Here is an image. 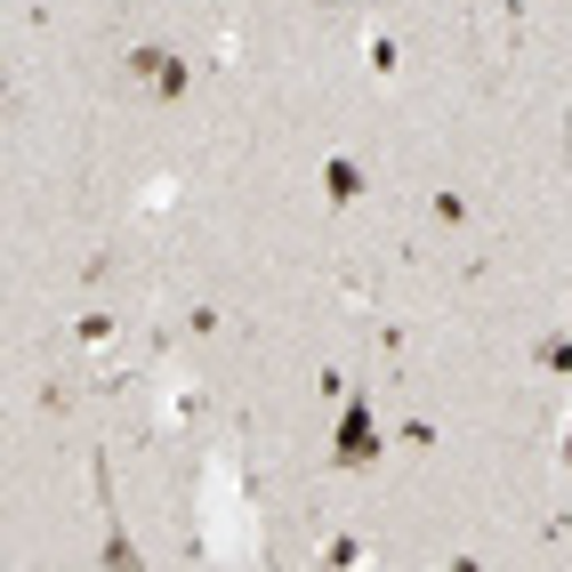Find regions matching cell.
<instances>
[{"label": "cell", "mask_w": 572, "mask_h": 572, "mask_svg": "<svg viewBox=\"0 0 572 572\" xmlns=\"http://www.w3.org/2000/svg\"><path fill=\"white\" fill-rule=\"evenodd\" d=\"M379 412H372V395H347V420H339V444H331V460L339 467H372L379 460Z\"/></svg>", "instance_id": "obj_1"}, {"label": "cell", "mask_w": 572, "mask_h": 572, "mask_svg": "<svg viewBox=\"0 0 572 572\" xmlns=\"http://www.w3.org/2000/svg\"><path fill=\"white\" fill-rule=\"evenodd\" d=\"M121 73L138 89H154V97H186V57H170V49H129Z\"/></svg>", "instance_id": "obj_2"}, {"label": "cell", "mask_w": 572, "mask_h": 572, "mask_svg": "<svg viewBox=\"0 0 572 572\" xmlns=\"http://www.w3.org/2000/svg\"><path fill=\"white\" fill-rule=\"evenodd\" d=\"M323 194H331V201H339V210H347V201L363 194V170H355V161H347V154H339V161H323Z\"/></svg>", "instance_id": "obj_3"}, {"label": "cell", "mask_w": 572, "mask_h": 572, "mask_svg": "<svg viewBox=\"0 0 572 572\" xmlns=\"http://www.w3.org/2000/svg\"><path fill=\"white\" fill-rule=\"evenodd\" d=\"M541 363H549V372H572V339H549V347H541Z\"/></svg>", "instance_id": "obj_4"}, {"label": "cell", "mask_w": 572, "mask_h": 572, "mask_svg": "<svg viewBox=\"0 0 572 572\" xmlns=\"http://www.w3.org/2000/svg\"><path fill=\"white\" fill-rule=\"evenodd\" d=\"M564 467H572V420H564Z\"/></svg>", "instance_id": "obj_5"}]
</instances>
